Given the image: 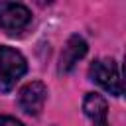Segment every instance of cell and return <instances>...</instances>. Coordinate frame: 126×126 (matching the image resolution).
<instances>
[{
  "mask_svg": "<svg viewBox=\"0 0 126 126\" xmlns=\"http://www.w3.org/2000/svg\"><path fill=\"white\" fill-rule=\"evenodd\" d=\"M93 126H108V122L104 120V122H96V124H93Z\"/></svg>",
  "mask_w": 126,
  "mask_h": 126,
  "instance_id": "ba28073f",
  "label": "cell"
},
{
  "mask_svg": "<svg viewBox=\"0 0 126 126\" xmlns=\"http://www.w3.org/2000/svg\"><path fill=\"white\" fill-rule=\"evenodd\" d=\"M45 98H47V87L41 81H32L24 85L18 93V104L30 116H37L43 110Z\"/></svg>",
  "mask_w": 126,
  "mask_h": 126,
  "instance_id": "3957f363",
  "label": "cell"
},
{
  "mask_svg": "<svg viewBox=\"0 0 126 126\" xmlns=\"http://www.w3.org/2000/svg\"><path fill=\"white\" fill-rule=\"evenodd\" d=\"M89 77H91V81L100 85L106 93H110L114 96L122 94V79H120V71H118V65L114 59H110V57L96 59L89 67Z\"/></svg>",
  "mask_w": 126,
  "mask_h": 126,
  "instance_id": "7a4b0ae2",
  "label": "cell"
},
{
  "mask_svg": "<svg viewBox=\"0 0 126 126\" xmlns=\"http://www.w3.org/2000/svg\"><path fill=\"white\" fill-rule=\"evenodd\" d=\"M0 126H24L20 120H16V118H12V116H4V114H0Z\"/></svg>",
  "mask_w": 126,
  "mask_h": 126,
  "instance_id": "52a82bcc",
  "label": "cell"
},
{
  "mask_svg": "<svg viewBox=\"0 0 126 126\" xmlns=\"http://www.w3.org/2000/svg\"><path fill=\"white\" fill-rule=\"evenodd\" d=\"M30 20L32 14L24 4L0 2V28L6 33H18L30 24Z\"/></svg>",
  "mask_w": 126,
  "mask_h": 126,
  "instance_id": "277c9868",
  "label": "cell"
},
{
  "mask_svg": "<svg viewBox=\"0 0 126 126\" xmlns=\"http://www.w3.org/2000/svg\"><path fill=\"white\" fill-rule=\"evenodd\" d=\"M28 71V63L26 57L10 47V45H2L0 47V93H10L18 79L24 77Z\"/></svg>",
  "mask_w": 126,
  "mask_h": 126,
  "instance_id": "6da1fadb",
  "label": "cell"
},
{
  "mask_svg": "<svg viewBox=\"0 0 126 126\" xmlns=\"http://www.w3.org/2000/svg\"><path fill=\"white\" fill-rule=\"evenodd\" d=\"M83 110H85V114L93 120V124H96V122H104V120H106L108 104H106V100H104L100 94H96V93H87V96H85V100H83Z\"/></svg>",
  "mask_w": 126,
  "mask_h": 126,
  "instance_id": "8992f818",
  "label": "cell"
},
{
  "mask_svg": "<svg viewBox=\"0 0 126 126\" xmlns=\"http://www.w3.org/2000/svg\"><path fill=\"white\" fill-rule=\"evenodd\" d=\"M87 49H89V45L81 35H71L61 51V57H59V71L69 73L79 63V59H83L87 55Z\"/></svg>",
  "mask_w": 126,
  "mask_h": 126,
  "instance_id": "5b68a950",
  "label": "cell"
}]
</instances>
